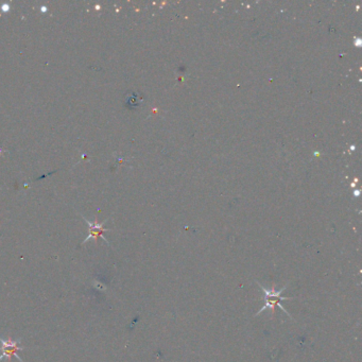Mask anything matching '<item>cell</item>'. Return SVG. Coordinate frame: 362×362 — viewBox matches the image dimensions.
Returning <instances> with one entry per match:
<instances>
[{
	"mask_svg": "<svg viewBox=\"0 0 362 362\" xmlns=\"http://www.w3.org/2000/svg\"><path fill=\"white\" fill-rule=\"evenodd\" d=\"M140 102V99L138 98V95L136 94H131V95H128V99H127V104L131 106V108H135V106H137Z\"/></svg>",
	"mask_w": 362,
	"mask_h": 362,
	"instance_id": "4",
	"label": "cell"
},
{
	"mask_svg": "<svg viewBox=\"0 0 362 362\" xmlns=\"http://www.w3.org/2000/svg\"><path fill=\"white\" fill-rule=\"evenodd\" d=\"M20 342H21V338H19V339H16V340H12V339L4 340L0 338V361L4 358H7L11 361L12 357H16L19 362H23L17 353H19V351H23V349H26L27 347L21 346Z\"/></svg>",
	"mask_w": 362,
	"mask_h": 362,
	"instance_id": "2",
	"label": "cell"
},
{
	"mask_svg": "<svg viewBox=\"0 0 362 362\" xmlns=\"http://www.w3.org/2000/svg\"><path fill=\"white\" fill-rule=\"evenodd\" d=\"M258 286H259L260 289L263 290L264 293H265V305L257 311L256 316H259L260 313H263L267 309H270L271 312H272V314H273V312H274V308L275 307H278V308H281L282 311L284 313H286L289 318H291V316H290V313L286 309H285V308L282 305V302L283 301H289V300H293L294 299V298H288V296H283V292L288 288V285H287V286L283 287L280 290H277L275 287H273L271 289H268V288L264 287L263 285L259 284V283H258Z\"/></svg>",
	"mask_w": 362,
	"mask_h": 362,
	"instance_id": "1",
	"label": "cell"
},
{
	"mask_svg": "<svg viewBox=\"0 0 362 362\" xmlns=\"http://www.w3.org/2000/svg\"><path fill=\"white\" fill-rule=\"evenodd\" d=\"M85 221H86V223H87L88 225H90V234H88V236L86 237V239L84 240V242H83V245H84V243H85L86 241H88V240L92 239V238H94V239H98L99 237H102V238L104 239V241H105L106 243H109L108 240H106V239L104 238V236H103V233H104V231L110 230V229H104V227H103V225L105 224L106 221L103 222V223H100V224H98L97 222L92 223V222H90L88 220H86V219H85Z\"/></svg>",
	"mask_w": 362,
	"mask_h": 362,
	"instance_id": "3",
	"label": "cell"
}]
</instances>
